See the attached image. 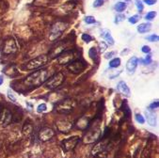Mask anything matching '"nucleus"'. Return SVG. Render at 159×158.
Returning a JSON list of instances; mask_svg holds the SVG:
<instances>
[{"label": "nucleus", "instance_id": "nucleus-1", "mask_svg": "<svg viewBox=\"0 0 159 158\" xmlns=\"http://www.w3.org/2000/svg\"><path fill=\"white\" fill-rule=\"evenodd\" d=\"M49 78V72L46 69H40L25 78L24 83L30 88H36L44 84Z\"/></svg>", "mask_w": 159, "mask_h": 158}, {"label": "nucleus", "instance_id": "nucleus-2", "mask_svg": "<svg viewBox=\"0 0 159 158\" xmlns=\"http://www.w3.org/2000/svg\"><path fill=\"white\" fill-rule=\"evenodd\" d=\"M64 80H65L64 74L60 72L58 74H55L52 77L48 78L47 81L44 83V86L49 89H54V88H59L60 85H62Z\"/></svg>", "mask_w": 159, "mask_h": 158}, {"label": "nucleus", "instance_id": "nucleus-3", "mask_svg": "<svg viewBox=\"0 0 159 158\" xmlns=\"http://www.w3.org/2000/svg\"><path fill=\"white\" fill-rule=\"evenodd\" d=\"M48 61V56L45 55H42L39 56L37 58L31 59L30 61H28L26 64V68L27 70H35V69H39V68L44 66Z\"/></svg>", "mask_w": 159, "mask_h": 158}, {"label": "nucleus", "instance_id": "nucleus-4", "mask_svg": "<svg viewBox=\"0 0 159 158\" xmlns=\"http://www.w3.org/2000/svg\"><path fill=\"white\" fill-rule=\"evenodd\" d=\"M86 68V62L83 59H75L67 64V69L74 74L82 73Z\"/></svg>", "mask_w": 159, "mask_h": 158}, {"label": "nucleus", "instance_id": "nucleus-5", "mask_svg": "<svg viewBox=\"0 0 159 158\" xmlns=\"http://www.w3.org/2000/svg\"><path fill=\"white\" fill-rule=\"evenodd\" d=\"M66 28L65 25L61 22H58L52 27L51 28V33H50V41H55L58 38H60L61 36V33L63 32V30Z\"/></svg>", "mask_w": 159, "mask_h": 158}, {"label": "nucleus", "instance_id": "nucleus-6", "mask_svg": "<svg viewBox=\"0 0 159 158\" xmlns=\"http://www.w3.org/2000/svg\"><path fill=\"white\" fill-rule=\"evenodd\" d=\"M74 59V52L73 50H65L58 56V62L60 64H68Z\"/></svg>", "mask_w": 159, "mask_h": 158}, {"label": "nucleus", "instance_id": "nucleus-7", "mask_svg": "<svg viewBox=\"0 0 159 158\" xmlns=\"http://www.w3.org/2000/svg\"><path fill=\"white\" fill-rule=\"evenodd\" d=\"M139 62V59L138 56H132L131 59H129V60L126 63V70L129 74H133L135 73Z\"/></svg>", "mask_w": 159, "mask_h": 158}, {"label": "nucleus", "instance_id": "nucleus-8", "mask_svg": "<svg viewBox=\"0 0 159 158\" xmlns=\"http://www.w3.org/2000/svg\"><path fill=\"white\" fill-rule=\"evenodd\" d=\"M16 51V43L13 40H8L5 41L3 45V53L5 54H10Z\"/></svg>", "mask_w": 159, "mask_h": 158}, {"label": "nucleus", "instance_id": "nucleus-9", "mask_svg": "<svg viewBox=\"0 0 159 158\" xmlns=\"http://www.w3.org/2000/svg\"><path fill=\"white\" fill-rule=\"evenodd\" d=\"M117 89L119 90V92L124 95V96H126V97H130L131 96V92H130V88L129 87L127 86V84L124 82V81H121L118 83L117 85Z\"/></svg>", "mask_w": 159, "mask_h": 158}, {"label": "nucleus", "instance_id": "nucleus-10", "mask_svg": "<svg viewBox=\"0 0 159 158\" xmlns=\"http://www.w3.org/2000/svg\"><path fill=\"white\" fill-rule=\"evenodd\" d=\"M101 37L105 39V41H107V45H113L115 43L114 41V39H113L112 35H111V32L110 30L108 29H104V30H102L101 32Z\"/></svg>", "mask_w": 159, "mask_h": 158}, {"label": "nucleus", "instance_id": "nucleus-11", "mask_svg": "<svg viewBox=\"0 0 159 158\" xmlns=\"http://www.w3.org/2000/svg\"><path fill=\"white\" fill-rule=\"evenodd\" d=\"M145 115H146L147 122H148L150 125L153 126V127L156 126V117L150 109H147L145 111Z\"/></svg>", "mask_w": 159, "mask_h": 158}, {"label": "nucleus", "instance_id": "nucleus-12", "mask_svg": "<svg viewBox=\"0 0 159 158\" xmlns=\"http://www.w3.org/2000/svg\"><path fill=\"white\" fill-rule=\"evenodd\" d=\"M152 28V25L150 24V23H142V24H140L137 29L139 33L143 34V33H146V32H149Z\"/></svg>", "mask_w": 159, "mask_h": 158}, {"label": "nucleus", "instance_id": "nucleus-13", "mask_svg": "<svg viewBox=\"0 0 159 158\" xmlns=\"http://www.w3.org/2000/svg\"><path fill=\"white\" fill-rule=\"evenodd\" d=\"M115 9H116V11H118V13H122V11H124L126 9V8H127V5H126V3L125 2H122V1H121V2H117L116 4H115Z\"/></svg>", "mask_w": 159, "mask_h": 158}, {"label": "nucleus", "instance_id": "nucleus-14", "mask_svg": "<svg viewBox=\"0 0 159 158\" xmlns=\"http://www.w3.org/2000/svg\"><path fill=\"white\" fill-rule=\"evenodd\" d=\"M121 65V59L119 58H116V59H113L110 60L109 62V66L111 68H118L119 66Z\"/></svg>", "mask_w": 159, "mask_h": 158}, {"label": "nucleus", "instance_id": "nucleus-15", "mask_svg": "<svg viewBox=\"0 0 159 158\" xmlns=\"http://www.w3.org/2000/svg\"><path fill=\"white\" fill-rule=\"evenodd\" d=\"M89 56H90V59H97V56H98V52L97 49L95 47H92L89 50Z\"/></svg>", "mask_w": 159, "mask_h": 158}, {"label": "nucleus", "instance_id": "nucleus-16", "mask_svg": "<svg viewBox=\"0 0 159 158\" xmlns=\"http://www.w3.org/2000/svg\"><path fill=\"white\" fill-rule=\"evenodd\" d=\"M155 16H156V13L154 10H152V11H149V13L145 15V19L147 21H152V20L154 19Z\"/></svg>", "mask_w": 159, "mask_h": 158}, {"label": "nucleus", "instance_id": "nucleus-17", "mask_svg": "<svg viewBox=\"0 0 159 158\" xmlns=\"http://www.w3.org/2000/svg\"><path fill=\"white\" fill-rule=\"evenodd\" d=\"M139 19H140V16L139 14H136V15H133L132 17H130L128 19V21H129V23L134 25V24H137V23L139 21Z\"/></svg>", "mask_w": 159, "mask_h": 158}, {"label": "nucleus", "instance_id": "nucleus-18", "mask_svg": "<svg viewBox=\"0 0 159 158\" xmlns=\"http://www.w3.org/2000/svg\"><path fill=\"white\" fill-rule=\"evenodd\" d=\"M139 61H141V63H142L143 65H149V64L152 63V56L148 55L145 59H139Z\"/></svg>", "mask_w": 159, "mask_h": 158}, {"label": "nucleus", "instance_id": "nucleus-19", "mask_svg": "<svg viewBox=\"0 0 159 158\" xmlns=\"http://www.w3.org/2000/svg\"><path fill=\"white\" fill-rule=\"evenodd\" d=\"M85 22L87 23L88 25H92V24H95L96 20H95V18L93 16L89 15V16H86L85 17Z\"/></svg>", "mask_w": 159, "mask_h": 158}, {"label": "nucleus", "instance_id": "nucleus-20", "mask_svg": "<svg viewBox=\"0 0 159 158\" xmlns=\"http://www.w3.org/2000/svg\"><path fill=\"white\" fill-rule=\"evenodd\" d=\"M146 39L148 40L149 41H151V42H154V41H158L159 37H158V35H156V34H153V35L147 36Z\"/></svg>", "mask_w": 159, "mask_h": 158}, {"label": "nucleus", "instance_id": "nucleus-21", "mask_svg": "<svg viewBox=\"0 0 159 158\" xmlns=\"http://www.w3.org/2000/svg\"><path fill=\"white\" fill-rule=\"evenodd\" d=\"M81 38H82L83 41H85L86 43H89V42H90V41H92V37L90 36L89 34H86V33H85V34H83Z\"/></svg>", "mask_w": 159, "mask_h": 158}, {"label": "nucleus", "instance_id": "nucleus-22", "mask_svg": "<svg viewBox=\"0 0 159 158\" xmlns=\"http://www.w3.org/2000/svg\"><path fill=\"white\" fill-rule=\"evenodd\" d=\"M135 2H136V6H137L139 11H142L143 9H144V6H143V4H142L141 0H135Z\"/></svg>", "mask_w": 159, "mask_h": 158}, {"label": "nucleus", "instance_id": "nucleus-23", "mask_svg": "<svg viewBox=\"0 0 159 158\" xmlns=\"http://www.w3.org/2000/svg\"><path fill=\"white\" fill-rule=\"evenodd\" d=\"M107 48V44L105 41L100 42V44H99V49H100V52H101V53H104V52L106 51Z\"/></svg>", "mask_w": 159, "mask_h": 158}, {"label": "nucleus", "instance_id": "nucleus-24", "mask_svg": "<svg viewBox=\"0 0 159 158\" xmlns=\"http://www.w3.org/2000/svg\"><path fill=\"white\" fill-rule=\"evenodd\" d=\"M136 120H137L138 122H139L140 124H144L145 123V119L141 114H136Z\"/></svg>", "mask_w": 159, "mask_h": 158}, {"label": "nucleus", "instance_id": "nucleus-25", "mask_svg": "<svg viewBox=\"0 0 159 158\" xmlns=\"http://www.w3.org/2000/svg\"><path fill=\"white\" fill-rule=\"evenodd\" d=\"M46 109H47V106H46V105H45V104H42V105L38 106V107H37V111H38L39 113H42V112L46 111Z\"/></svg>", "mask_w": 159, "mask_h": 158}, {"label": "nucleus", "instance_id": "nucleus-26", "mask_svg": "<svg viewBox=\"0 0 159 158\" xmlns=\"http://www.w3.org/2000/svg\"><path fill=\"white\" fill-rule=\"evenodd\" d=\"M105 1H106V0H95L94 3H93V7L94 8H99L101 6H103Z\"/></svg>", "mask_w": 159, "mask_h": 158}, {"label": "nucleus", "instance_id": "nucleus-27", "mask_svg": "<svg viewBox=\"0 0 159 158\" xmlns=\"http://www.w3.org/2000/svg\"><path fill=\"white\" fill-rule=\"evenodd\" d=\"M8 97H9V99L10 100V101H13V102H16V98H15V96H14V94H13V92H11L10 89H9L8 90Z\"/></svg>", "mask_w": 159, "mask_h": 158}, {"label": "nucleus", "instance_id": "nucleus-28", "mask_svg": "<svg viewBox=\"0 0 159 158\" xmlns=\"http://www.w3.org/2000/svg\"><path fill=\"white\" fill-rule=\"evenodd\" d=\"M158 106H159V103H158V101L156 100L155 102H154L153 104H151V105L149 106V109H150V110H153V109H154V108H157Z\"/></svg>", "mask_w": 159, "mask_h": 158}, {"label": "nucleus", "instance_id": "nucleus-29", "mask_svg": "<svg viewBox=\"0 0 159 158\" xmlns=\"http://www.w3.org/2000/svg\"><path fill=\"white\" fill-rule=\"evenodd\" d=\"M141 51L145 54H149L151 52V48H150V46H148V45H144V46H142V48H141Z\"/></svg>", "mask_w": 159, "mask_h": 158}, {"label": "nucleus", "instance_id": "nucleus-30", "mask_svg": "<svg viewBox=\"0 0 159 158\" xmlns=\"http://www.w3.org/2000/svg\"><path fill=\"white\" fill-rule=\"evenodd\" d=\"M124 18H125V16H124V15H122V14L117 15V16H116V20H115V23H116V24H119L120 22L123 21V19H124Z\"/></svg>", "mask_w": 159, "mask_h": 158}, {"label": "nucleus", "instance_id": "nucleus-31", "mask_svg": "<svg viewBox=\"0 0 159 158\" xmlns=\"http://www.w3.org/2000/svg\"><path fill=\"white\" fill-rule=\"evenodd\" d=\"M115 54H116V52H109V53H107V54H106L105 55V59H112L113 56H115Z\"/></svg>", "mask_w": 159, "mask_h": 158}, {"label": "nucleus", "instance_id": "nucleus-32", "mask_svg": "<svg viewBox=\"0 0 159 158\" xmlns=\"http://www.w3.org/2000/svg\"><path fill=\"white\" fill-rule=\"evenodd\" d=\"M143 2L149 6H153L156 3V0H143Z\"/></svg>", "mask_w": 159, "mask_h": 158}, {"label": "nucleus", "instance_id": "nucleus-33", "mask_svg": "<svg viewBox=\"0 0 159 158\" xmlns=\"http://www.w3.org/2000/svg\"><path fill=\"white\" fill-rule=\"evenodd\" d=\"M4 82V79H3V76L2 75H0V86H1Z\"/></svg>", "mask_w": 159, "mask_h": 158}]
</instances>
